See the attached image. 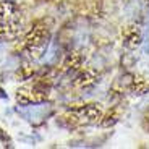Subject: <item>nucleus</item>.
I'll return each instance as SVG.
<instances>
[{
  "label": "nucleus",
  "instance_id": "2",
  "mask_svg": "<svg viewBox=\"0 0 149 149\" xmlns=\"http://www.w3.org/2000/svg\"><path fill=\"white\" fill-rule=\"evenodd\" d=\"M102 118V112L101 109L94 104H86L81 107H74L70 113V120H73L74 123L79 125H89V123H96Z\"/></svg>",
  "mask_w": 149,
  "mask_h": 149
},
{
  "label": "nucleus",
  "instance_id": "3",
  "mask_svg": "<svg viewBox=\"0 0 149 149\" xmlns=\"http://www.w3.org/2000/svg\"><path fill=\"white\" fill-rule=\"evenodd\" d=\"M123 44L128 49H136L141 44V34L134 26H130L123 33Z\"/></svg>",
  "mask_w": 149,
  "mask_h": 149
},
{
  "label": "nucleus",
  "instance_id": "7",
  "mask_svg": "<svg viewBox=\"0 0 149 149\" xmlns=\"http://www.w3.org/2000/svg\"><path fill=\"white\" fill-rule=\"evenodd\" d=\"M144 123H146V127H149V110L146 112V115H144Z\"/></svg>",
  "mask_w": 149,
  "mask_h": 149
},
{
  "label": "nucleus",
  "instance_id": "4",
  "mask_svg": "<svg viewBox=\"0 0 149 149\" xmlns=\"http://www.w3.org/2000/svg\"><path fill=\"white\" fill-rule=\"evenodd\" d=\"M131 89H133L136 94H144L146 91H148V83H146L143 78L136 76V78H133V81H131Z\"/></svg>",
  "mask_w": 149,
  "mask_h": 149
},
{
  "label": "nucleus",
  "instance_id": "5",
  "mask_svg": "<svg viewBox=\"0 0 149 149\" xmlns=\"http://www.w3.org/2000/svg\"><path fill=\"white\" fill-rule=\"evenodd\" d=\"M94 81H96V79H94V74L91 73V71H86V73H83L78 76L76 84L78 86H89V84H93Z\"/></svg>",
  "mask_w": 149,
  "mask_h": 149
},
{
  "label": "nucleus",
  "instance_id": "6",
  "mask_svg": "<svg viewBox=\"0 0 149 149\" xmlns=\"http://www.w3.org/2000/svg\"><path fill=\"white\" fill-rule=\"evenodd\" d=\"M115 122H117V113L115 112H110V113H107L105 118L102 120V125H104V127H109V125H113Z\"/></svg>",
  "mask_w": 149,
  "mask_h": 149
},
{
  "label": "nucleus",
  "instance_id": "1",
  "mask_svg": "<svg viewBox=\"0 0 149 149\" xmlns=\"http://www.w3.org/2000/svg\"><path fill=\"white\" fill-rule=\"evenodd\" d=\"M19 13L16 7L10 2H2L0 3V34L13 36L18 31Z\"/></svg>",
  "mask_w": 149,
  "mask_h": 149
}]
</instances>
